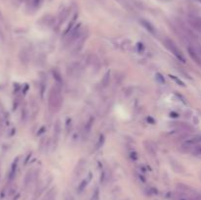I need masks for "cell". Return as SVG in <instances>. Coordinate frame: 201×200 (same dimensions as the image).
<instances>
[{"label": "cell", "instance_id": "obj_1", "mask_svg": "<svg viewBox=\"0 0 201 200\" xmlns=\"http://www.w3.org/2000/svg\"><path fill=\"white\" fill-rule=\"evenodd\" d=\"M62 104V94H61V87L59 85H56L51 88L48 96V107L53 112L59 110Z\"/></svg>", "mask_w": 201, "mask_h": 200}, {"label": "cell", "instance_id": "obj_2", "mask_svg": "<svg viewBox=\"0 0 201 200\" xmlns=\"http://www.w3.org/2000/svg\"><path fill=\"white\" fill-rule=\"evenodd\" d=\"M83 34V32L80 29V26H77L73 31H71V32L67 35V36L65 37V41H64L65 47H69V48L72 47L73 44L75 43Z\"/></svg>", "mask_w": 201, "mask_h": 200}, {"label": "cell", "instance_id": "obj_3", "mask_svg": "<svg viewBox=\"0 0 201 200\" xmlns=\"http://www.w3.org/2000/svg\"><path fill=\"white\" fill-rule=\"evenodd\" d=\"M163 42H164L165 46H166L168 49H169L170 51L172 52V54H174L175 56L177 57L180 62H182V63L185 62V58L184 56V54H182V51H180L179 48H178V46L176 45V43H175L174 41H173L172 39L167 38V37H166V38L163 40Z\"/></svg>", "mask_w": 201, "mask_h": 200}, {"label": "cell", "instance_id": "obj_4", "mask_svg": "<svg viewBox=\"0 0 201 200\" xmlns=\"http://www.w3.org/2000/svg\"><path fill=\"white\" fill-rule=\"evenodd\" d=\"M201 144V135H196L194 137H191L187 140L184 141V143L182 144V147H188V148H193L194 146L199 145Z\"/></svg>", "mask_w": 201, "mask_h": 200}, {"label": "cell", "instance_id": "obj_5", "mask_svg": "<svg viewBox=\"0 0 201 200\" xmlns=\"http://www.w3.org/2000/svg\"><path fill=\"white\" fill-rule=\"evenodd\" d=\"M187 51H188V54H189V56L191 57L192 59L197 63V64L201 65V57H200V55H199V53H198L196 48L189 46V47L187 48Z\"/></svg>", "mask_w": 201, "mask_h": 200}, {"label": "cell", "instance_id": "obj_6", "mask_svg": "<svg viewBox=\"0 0 201 200\" xmlns=\"http://www.w3.org/2000/svg\"><path fill=\"white\" fill-rule=\"evenodd\" d=\"M139 22H140V24L142 25V27H143L147 32H149L150 34H156V29H155V27L149 21H147V20H144V19H141Z\"/></svg>", "mask_w": 201, "mask_h": 200}, {"label": "cell", "instance_id": "obj_7", "mask_svg": "<svg viewBox=\"0 0 201 200\" xmlns=\"http://www.w3.org/2000/svg\"><path fill=\"white\" fill-rule=\"evenodd\" d=\"M189 23L194 29H196L197 31L201 32V18H198V17L190 18Z\"/></svg>", "mask_w": 201, "mask_h": 200}, {"label": "cell", "instance_id": "obj_8", "mask_svg": "<svg viewBox=\"0 0 201 200\" xmlns=\"http://www.w3.org/2000/svg\"><path fill=\"white\" fill-rule=\"evenodd\" d=\"M90 179H91V174H89V176L86 178V179H83V181L80 184V186H78V189H77L78 193H81V192L85 190V188L88 184V183L90 181Z\"/></svg>", "mask_w": 201, "mask_h": 200}, {"label": "cell", "instance_id": "obj_9", "mask_svg": "<svg viewBox=\"0 0 201 200\" xmlns=\"http://www.w3.org/2000/svg\"><path fill=\"white\" fill-rule=\"evenodd\" d=\"M55 198H56V191H55V189H51V190L44 196V198L42 200H55Z\"/></svg>", "mask_w": 201, "mask_h": 200}, {"label": "cell", "instance_id": "obj_10", "mask_svg": "<svg viewBox=\"0 0 201 200\" xmlns=\"http://www.w3.org/2000/svg\"><path fill=\"white\" fill-rule=\"evenodd\" d=\"M32 179H34V173L32 172H29V173L27 174L26 178H25V186H28L29 184H30V181H32Z\"/></svg>", "mask_w": 201, "mask_h": 200}, {"label": "cell", "instance_id": "obj_11", "mask_svg": "<svg viewBox=\"0 0 201 200\" xmlns=\"http://www.w3.org/2000/svg\"><path fill=\"white\" fill-rule=\"evenodd\" d=\"M191 153L194 156H201V144L194 146V147L192 148V150H191Z\"/></svg>", "mask_w": 201, "mask_h": 200}, {"label": "cell", "instance_id": "obj_12", "mask_svg": "<svg viewBox=\"0 0 201 200\" xmlns=\"http://www.w3.org/2000/svg\"><path fill=\"white\" fill-rule=\"evenodd\" d=\"M99 199V188L96 187L95 190H94L92 196H91V199L90 200H98Z\"/></svg>", "mask_w": 201, "mask_h": 200}, {"label": "cell", "instance_id": "obj_13", "mask_svg": "<svg viewBox=\"0 0 201 200\" xmlns=\"http://www.w3.org/2000/svg\"><path fill=\"white\" fill-rule=\"evenodd\" d=\"M109 80H110V74H109V73H107V74L104 76V78L102 80V83H103L104 87L108 85V83H109Z\"/></svg>", "mask_w": 201, "mask_h": 200}, {"label": "cell", "instance_id": "obj_14", "mask_svg": "<svg viewBox=\"0 0 201 200\" xmlns=\"http://www.w3.org/2000/svg\"><path fill=\"white\" fill-rule=\"evenodd\" d=\"M171 78H173V80H175L176 82H177L178 83H179L180 85H182V87H184V82H182V80H180L179 78H178L177 77H175V76H171Z\"/></svg>", "mask_w": 201, "mask_h": 200}, {"label": "cell", "instance_id": "obj_15", "mask_svg": "<svg viewBox=\"0 0 201 200\" xmlns=\"http://www.w3.org/2000/svg\"><path fill=\"white\" fill-rule=\"evenodd\" d=\"M156 78H157V80H161V82H165L164 78H162V76L160 75V74H157V75H156Z\"/></svg>", "mask_w": 201, "mask_h": 200}, {"label": "cell", "instance_id": "obj_16", "mask_svg": "<svg viewBox=\"0 0 201 200\" xmlns=\"http://www.w3.org/2000/svg\"><path fill=\"white\" fill-rule=\"evenodd\" d=\"M196 49H197V51H198V53H199V55H200V57H201V46L196 48Z\"/></svg>", "mask_w": 201, "mask_h": 200}, {"label": "cell", "instance_id": "obj_17", "mask_svg": "<svg viewBox=\"0 0 201 200\" xmlns=\"http://www.w3.org/2000/svg\"><path fill=\"white\" fill-rule=\"evenodd\" d=\"M198 1H199V2H200V3H201V0H198Z\"/></svg>", "mask_w": 201, "mask_h": 200}]
</instances>
